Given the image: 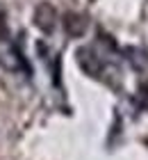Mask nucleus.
Segmentation results:
<instances>
[{"instance_id": "nucleus-1", "label": "nucleus", "mask_w": 148, "mask_h": 160, "mask_svg": "<svg viewBox=\"0 0 148 160\" xmlns=\"http://www.w3.org/2000/svg\"><path fill=\"white\" fill-rule=\"evenodd\" d=\"M32 21L43 34H50V32H55V28H57V9L50 2H39L34 7Z\"/></svg>"}, {"instance_id": "nucleus-2", "label": "nucleus", "mask_w": 148, "mask_h": 160, "mask_svg": "<svg viewBox=\"0 0 148 160\" xmlns=\"http://www.w3.org/2000/svg\"><path fill=\"white\" fill-rule=\"evenodd\" d=\"M75 57H78V64H80V69L84 71V73H89V76H100V71H103V62H100V57L93 53L91 48H78V53H75Z\"/></svg>"}, {"instance_id": "nucleus-3", "label": "nucleus", "mask_w": 148, "mask_h": 160, "mask_svg": "<svg viewBox=\"0 0 148 160\" xmlns=\"http://www.w3.org/2000/svg\"><path fill=\"white\" fill-rule=\"evenodd\" d=\"M62 25H64V32L69 37H75V39L87 32V18L78 12H66L62 18Z\"/></svg>"}, {"instance_id": "nucleus-4", "label": "nucleus", "mask_w": 148, "mask_h": 160, "mask_svg": "<svg viewBox=\"0 0 148 160\" xmlns=\"http://www.w3.org/2000/svg\"><path fill=\"white\" fill-rule=\"evenodd\" d=\"M137 101H139V105H141L144 110H148V85H139V89H137Z\"/></svg>"}, {"instance_id": "nucleus-5", "label": "nucleus", "mask_w": 148, "mask_h": 160, "mask_svg": "<svg viewBox=\"0 0 148 160\" xmlns=\"http://www.w3.org/2000/svg\"><path fill=\"white\" fill-rule=\"evenodd\" d=\"M53 82L55 85H59V73H62V60H59V57H55V67H53Z\"/></svg>"}, {"instance_id": "nucleus-6", "label": "nucleus", "mask_w": 148, "mask_h": 160, "mask_svg": "<svg viewBox=\"0 0 148 160\" xmlns=\"http://www.w3.org/2000/svg\"><path fill=\"white\" fill-rule=\"evenodd\" d=\"M0 39H7V21H5V12H0Z\"/></svg>"}]
</instances>
